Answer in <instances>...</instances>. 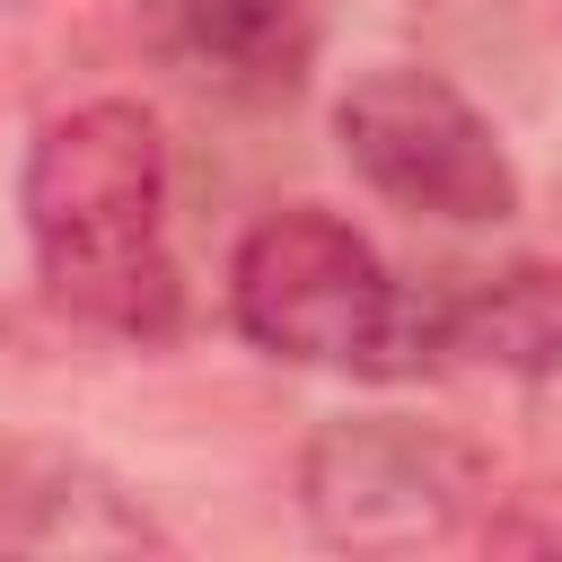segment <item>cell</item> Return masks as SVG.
<instances>
[{
    "label": "cell",
    "mask_w": 562,
    "mask_h": 562,
    "mask_svg": "<svg viewBox=\"0 0 562 562\" xmlns=\"http://www.w3.org/2000/svg\"><path fill=\"white\" fill-rule=\"evenodd\" d=\"M228 316L255 351L290 369H342V378H422L439 369V299L404 290L386 255L316 211H263L228 255Z\"/></svg>",
    "instance_id": "obj_2"
},
{
    "label": "cell",
    "mask_w": 562,
    "mask_h": 562,
    "mask_svg": "<svg viewBox=\"0 0 562 562\" xmlns=\"http://www.w3.org/2000/svg\"><path fill=\"white\" fill-rule=\"evenodd\" d=\"M35 281L70 325L167 342L184 325V281L167 246V132L132 97H88L53 114L18 176Z\"/></svg>",
    "instance_id": "obj_1"
},
{
    "label": "cell",
    "mask_w": 562,
    "mask_h": 562,
    "mask_svg": "<svg viewBox=\"0 0 562 562\" xmlns=\"http://www.w3.org/2000/svg\"><path fill=\"white\" fill-rule=\"evenodd\" d=\"M439 360L553 378L562 369V263H509L457 299H439Z\"/></svg>",
    "instance_id": "obj_7"
},
{
    "label": "cell",
    "mask_w": 562,
    "mask_h": 562,
    "mask_svg": "<svg viewBox=\"0 0 562 562\" xmlns=\"http://www.w3.org/2000/svg\"><path fill=\"white\" fill-rule=\"evenodd\" d=\"M334 140H342V167L413 211V220H448V228H501L518 211V167L492 132V114L422 70V61H378L360 70L342 97H334Z\"/></svg>",
    "instance_id": "obj_4"
},
{
    "label": "cell",
    "mask_w": 562,
    "mask_h": 562,
    "mask_svg": "<svg viewBox=\"0 0 562 562\" xmlns=\"http://www.w3.org/2000/svg\"><path fill=\"white\" fill-rule=\"evenodd\" d=\"M158 44L237 105H281L307 88L325 44V0H158Z\"/></svg>",
    "instance_id": "obj_5"
},
{
    "label": "cell",
    "mask_w": 562,
    "mask_h": 562,
    "mask_svg": "<svg viewBox=\"0 0 562 562\" xmlns=\"http://www.w3.org/2000/svg\"><path fill=\"white\" fill-rule=\"evenodd\" d=\"M158 518L70 457H0V553H158Z\"/></svg>",
    "instance_id": "obj_6"
},
{
    "label": "cell",
    "mask_w": 562,
    "mask_h": 562,
    "mask_svg": "<svg viewBox=\"0 0 562 562\" xmlns=\"http://www.w3.org/2000/svg\"><path fill=\"white\" fill-rule=\"evenodd\" d=\"M492 457L413 413H342L299 448V509L334 553H439L492 518Z\"/></svg>",
    "instance_id": "obj_3"
}]
</instances>
